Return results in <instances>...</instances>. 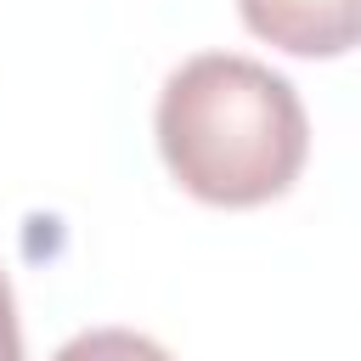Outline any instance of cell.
Segmentation results:
<instances>
[{"mask_svg":"<svg viewBox=\"0 0 361 361\" xmlns=\"http://www.w3.org/2000/svg\"><path fill=\"white\" fill-rule=\"evenodd\" d=\"M164 169L214 209H259L282 197L310 152V118L299 90L237 51H203L180 62L158 90Z\"/></svg>","mask_w":361,"mask_h":361,"instance_id":"obj_1","label":"cell"},{"mask_svg":"<svg viewBox=\"0 0 361 361\" xmlns=\"http://www.w3.org/2000/svg\"><path fill=\"white\" fill-rule=\"evenodd\" d=\"M0 361H23V327H17V299L0 271Z\"/></svg>","mask_w":361,"mask_h":361,"instance_id":"obj_4","label":"cell"},{"mask_svg":"<svg viewBox=\"0 0 361 361\" xmlns=\"http://www.w3.org/2000/svg\"><path fill=\"white\" fill-rule=\"evenodd\" d=\"M51 361H175L158 338L130 333V327H90L79 338H68Z\"/></svg>","mask_w":361,"mask_h":361,"instance_id":"obj_3","label":"cell"},{"mask_svg":"<svg viewBox=\"0 0 361 361\" xmlns=\"http://www.w3.org/2000/svg\"><path fill=\"white\" fill-rule=\"evenodd\" d=\"M254 39L288 56H344L361 45V0H237Z\"/></svg>","mask_w":361,"mask_h":361,"instance_id":"obj_2","label":"cell"}]
</instances>
